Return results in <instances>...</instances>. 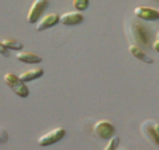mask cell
Here are the masks:
<instances>
[{
    "instance_id": "6da1fadb",
    "label": "cell",
    "mask_w": 159,
    "mask_h": 150,
    "mask_svg": "<svg viewBox=\"0 0 159 150\" xmlns=\"http://www.w3.org/2000/svg\"><path fill=\"white\" fill-rule=\"evenodd\" d=\"M126 35L131 44H135L138 47H147L150 43L146 28L137 20H131L126 24Z\"/></svg>"
},
{
    "instance_id": "7a4b0ae2",
    "label": "cell",
    "mask_w": 159,
    "mask_h": 150,
    "mask_svg": "<svg viewBox=\"0 0 159 150\" xmlns=\"http://www.w3.org/2000/svg\"><path fill=\"white\" fill-rule=\"evenodd\" d=\"M3 78H4V82L8 85V88L20 98H27L29 96V89L27 87V82H24L20 78V76H16L12 72H7L3 76Z\"/></svg>"
},
{
    "instance_id": "3957f363",
    "label": "cell",
    "mask_w": 159,
    "mask_h": 150,
    "mask_svg": "<svg viewBox=\"0 0 159 150\" xmlns=\"http://www.w3.org/2000/svg\"><path fill=\"white\" fill-rule=\"evenodd\" d=\"M141 133L145 136L151 143L159 148V122L152 120H146L141 124Z\"/></svg>"
},
{
    "instance_id": "277c9868",
    "label": "cell",
    "mask_w": 159,
    "mask_h": 150,
    "mask_svg": "<svg viewBox=\"0 0 159 150\" xmlns=\"http://www.w3.org/2000/svg\"><path fill=\"white\" fill-rule=\"evenodd\" d=\"M65 136H66V130L64 128L58 126V128L52 129L51 132L43 134L41 137H39L37 138V143L40 145V146H43V148L51 146V145H54V143L60 142Z\"/></svg>"
},
{
    "instance_id": "5b68a950",
    "label": "cell",
    "mask_w": 159,
    "mask_h": 150,
    "mask_svg": "<svg viewBox=\"0 0 159 150\" xmlns=\"http://www.w3.org/2000/svg\"><path fill=\"white\" fill-rule=\"evenodd\" d=\"M93 133L97 138L109 141L111 137L116 136V128L111 122L106 121V120H99L93 125Z\"/></svg>"
},
{
    "instance_id": "8992f818",
    "label": "cell",
    "mask_w": 159,
    "mask_h": 150,
    "mask_svg": "<svg viewBox=\"0 0 159 150\" xmlns=\"http://www.w3.org/2000/svg\"><path fill=\"white\" fill-rule=\"evenodd\" d=\"M48 6H49V0H33L32 6L29 7V11L27 13V21L29 24H36L39 19L44 15Z\"/></svg>"
},
{
    "instance_id": "52a82bcc",
    "label": "cell",
    "mask_w": 159,
    "mask_h": 150,
    "mask_svg": "<svg viewBox=\"0 0 159 150\" xmlns=\"http://www.w3.org/2000/svg\"><path fill=\"white\" fill-rule=\"evenodd\" d=\"M60 23V16L57 13H44L41 17L39 19V21L34 24V28H36V31H45L48 28H52L54 27L56 24Z\"/></svg>"
},
{
    "instance_id": "ba28073f",
    "label": "cell",
    "mask_w": 159,
    "mask_h": 150,
    "mask_svg": "<svg viewBox=\"0 0 159 150\" xmlns=\"http://www.w3.org/2000/svg\"><path fill=\"white\" fill-rule=\"evenodd\" d=\"M133 13L137 17L146 20V21H155L159 19V9L151 8V7H145V6H139L134 8Z\"/></svg>"
},
{
    "instance_id": "9c48e42d",
    "label": "cell",
    "mask_w": 159,
    "mask_h": 150,
    "mask_svg": "<svg viewBox=\"0 0 159 150\" xmlns=\"http://www.w3.org/2000/svg\"><path fill=\"white\" fill-rule=\"evenodd\" d=\"M84 21V15L80 11L65 12L60 16V23L64 26H78Z\"/></svg>"
},
{
    "instance_id": "30bf717a",
    "label": "cell",
    "mask_w": 159,
    "mask_h": 150,
    "mask_svg": "<svg viewBox=\"0 0 159 150\" xmlns=\"http://www.w3.org/2000/svg\"><path fill=\"white\" fill-rule=\"evenodd\" d=\"M16 59L19 61L25 63V64H39L43 61V59L37 53H33L29 51H19L16 53Z\"/></svg>"
},
{
    "instance_id": "8fae6325",
    "label": "cell",
    "mask_w": 159,
    "mask_h": 150,
    "mask_svg": "<svg viewBox=\"0 0 159 150\" xmlns=\"http://www.w3.org/2000/svg\"><path fill=\"white\" fill-rule=\"evenodd\" d=\"M20 78L23 80L24 82H29V81H33V80H37L40 77L44 76V69L43 68H31L28 71H24L21 74H19Z\"/></svg>"
},
{
    "instance_id": "7c38bea8",
    "label": "cell",
    "mask_w": 159,
    "mask_h": 150,
    "mask_svg": "<svg viewBox=\"0 0 159 150\" xmlns=\"http://www.w3.org/2000/svg\"><path fill=\"white\" fill-rule=\"evenodd\" d=\"M129 52H130L131 56H134L138 60H141V61H143V63H147V64H152L154 63V60L151 57H148L146 54V52L143 51L141 47L135 45V44H130V45H129Z\"/></svg>"
},
{
    "instance_id": "4fadbf2b",
    "label": "cell",
    "mask_w": 159,
    "mask_h": 150,
    "mask_svg": "<svg viewBox=\"0 0 159 150\" xmlns=\"http://www.w3.org/2000/svg\"><path fill=\"white\" fill-rule=\"evenodd\" d=\"M2 41H3L4 45L9 49V51H16V52L23 51V43H20L19 40H16V39L8 37V39L2 40Z\"/></svg>"
},
{
    "instance_id": "5bb4252c",
    "label": "cell",
    "mask_w": 159,
    "mask_h": 150,
    "mask_svg": "<svg viewBox=\"0 0 159 150\" xmlns=\"http://www.w3.org/2000/svg\"><path fill=\"white\" fill-rule=\"evenodd\" d=\"M72 4L74 9L82 12V11H86L89 8V0H72Z\"/></svg>"
},
{
    "instance_id": "9a60e30c",
    "label": "cell",
    "mask_w": 159,
    "mask_h": 150,
    "mask_svg": "<svg viewBox=\"0 0 159 150\" xmlns=\"http://www.w3.org/2000/svg\"><path fill=\"white\" fill-rule=\"evenodd\" d=\"M118 145H119V137L114 136L107 141L106 146H105L103 150H118Z\"/></svg>"
},
{
    "instance_id": "2e32d148",
    "label": "cell",
    "mask_w": 159,
    "mask_h": 150,
    "mask_svg": "<svg viewBox=\"0 0 159 150\" xmlns=\"http://www.w3.org/2000/svg\"><path fill=\"white\" fill-rule=\"evenodd\" d=\"M8 141V133L4 128H0V145L6 143Z\"/></svg>"
},
{
    "instance_id": "e0dca14e",
    "label": "cell",
    "mask_w": 159,
    "mask_h": 150,
    "mask_svg": "<svg viewBox=\"0 0 159 150\" xmlns=\"http://www.w3.org/2000/svg\"><path fill=\"white\" fill-rule=\"evenodd\" d=\"M0 56L3 57H9V49L4 45L3 41H0Z\"/></svg>"
},
{
    "instance_id": "ac0fdd59",
    "label": "cell",
    "mask_w": 159,
    "mask_h": 150,
    "mask_svg": "<svg viewBox=\"0 0 159 150\" xmlns=\"http://www.w3.org/2000/svg\"><path fill=\"white\" fill-rule=\"evenodd\" d=\"M152 48H154V51L159 53V39H157L155 41H154V44H152Z\"/></svg>"
},
{
    "instance_id": "d6986e66",
    "label": "cell",
    "mask_w": 159,
    "mask_h": 150,
    "mask_svg": "<svg viewBox=\"0 0 159 150\" xmlns=\"http://www.w3.org/2000/svg\"><path fill=\"white\" fill-rule=\"evenodd\" d=\"M157 39H159V32H158V35H157Z\"/></svg>"
},
{
    "instance_id": "ffe728a7",
    "label": "cell",
    "mask_w": 159,
    "mask_h": 150,
    "mask_svg": "<svg viewBox=\"0 0 159 150\" xmlns=\"http://www.w3.org/2000/svg\"><path fill=\"white\" fill-rule=\"evenodd\" d=\"M118 150H122V149H118Z\"/></svg>"
}]
</instances>
